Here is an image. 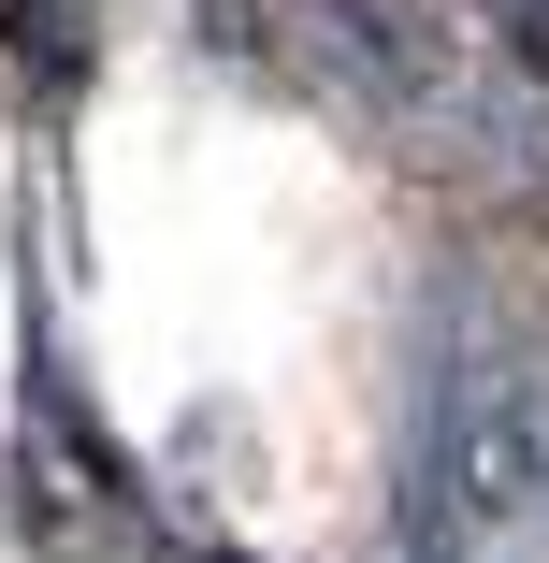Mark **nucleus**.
I'll use <instances>...</instances> for the list:
<instances>
[{
	"mask_svg": "<svg viewBox=\"0 0 549 563\" xmlns=\"http://www.w3.org/2000/svg\"><path fill=\"white\" fill-rule=\"evenodd\" d=\"M0 58H15V87L58 117L87 87V58H101V0H0Z\"/></svg>",
	"mask_w": 549,
	"mask_h": 563,
	"instance_id": "obj_1",
	"label": "nucleus"
}]
</instances>
